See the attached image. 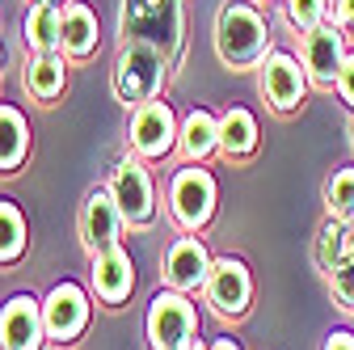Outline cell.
I'll return each instance as SVG.
<instances>
[{"label": "cell", "instance_id": "ac0fdd59", "mask_svg": "<svg viewBox=\"0 0 354 350\" xmlns=\"http://www.w3.org/2000/svg\"><path fill=\"white\" fill-rule=\"evenodd\" d=\"M30 148V122L17 106H0V173H13Z\"/></svg>", "mask_w": 354, "mask_h": 350}, {"label": "cell", "instance_id": "4316f807", "mask_svg": "<svg viewBox=\"0 0 354 350\" xmlns=\"http://www.w3.org/2000/svg\"><path fill=\"white\" fill-rule=\"evenodd\" d=\"M337 93H342V102L354 110V51L346 55V64H342V72H337Z\"/></svg>", "mask_w": 354, "mask_h": 350}, {"label": "cell", "instance_id": "4dcf8cb0", "mask_svg": "<svg viewBox=\"0 0 354 350\" xmlns=\"http://www.w3.org/2000/svg\"><path fill=\"white\" fill-rule=\"evenodd\" d=\"M55 5H64V0H55Z\"/></svg>", "mask_w": 354, "mask_h": 350}, {"label": "cell", "instance_id": "5bb4252c", "mask_svg": "<svg viewBox=\"0 0 354 350\" xmlns=\"http://www.w3.org/2000/svg\"><path fill=\"white\" fill-rule=\"evenodd\" d=\"M122 224L127 220H122V211H118V203H114L110 190H93V194L84 199V207H80V237H84L88 253H102V249L118 245Z\"/></svg>", "mask_w": 354, "mask_h": 350}, {"label": "cell", "instance_id": "52a82bcc", "mask_svg": "<svg viewBox=\"0 0 354 350\" xmlns=\"http://www.w3.org/2000/svg\"><path fill=\"white\" fill-rule=\"evenodd\" d=\"M304 89H308V72L299 68L295 55H287V51H270V55L261 59V98L270 102L279 114L299 110Z\"/></svg>", "mask_w": 354, "mask_h": 350}, {"label": "cell", "instance_id": "484cf974", "mask_svg": "<svg viewBox=\"0 0 354 350\" xmlns=\"http://www.w3.org/2000/svg\"><path fill=\"white\" fill-rule=\"evenodd\" d=\"M333 295H337L342 308H350V313H354V257H346L342 266L333 270Z\"/></svg>", "mask_w": 354, "mask_h": 350}, {"label": "cell", "instance_id": "9c48e42d", "mask_svg": "<svg viewBox=\"0 0 354 350\" xmlns=\"http://www.w3.org/2000/svg\"><path fill=\"white\" fill-rule=\"evenodd\" d=\"M42 321H47L51 342H76L88 325V295L76 283L51 287V295L42 300Z\"/></svg>", "mask_w": 354, "mask_h": 350}, {"label": "cell", "instance_id": "6da1fadb", "mask_svg": "<svg viewBox=\"0 0 354 350\" xmlns=\"http://www.w3.org/2000/svg\"><path fill=\"white\" fill-rule=\"evenodd\" d=\"M215 51L228 68H253L270 51V26L249 0H228L215 17Z\"/></svg>", "mask_w": 354, "mask_h": 350}, {"label": "cell", "instance_id": "5b68a950", "mask_svg": "<svg viewBox=\"0 0 354 350\" xmlns=\"http://www.w3.org/2000/svg\"><path fill=\"white\" fill-rule=\"evenodd\" d=\"M169 207H173V220L182 224L186 232L207 228V220L215 215V178L207 169H182L169 186Z\"/></svg>", "mask_w": 354, "mask_h": 350}, {"label": "cell", "instance_id": "83f0119b", "mask_svg": "<svg viewBox=\"0 0 354 350\" xmlns=\"http://www.w3.org/2000/svg\"><path fill=\"white\" fill-rule=\"evenodd\" d=\"M329 17L337 30H350L354 26V0H329Z\"/></svg>", "mask_w": 354, "mask_h": 350}, {"label": "cell", "instance_id": "8992f818", "mask_svg": "<svg viewBox=\"0 0 354 350\" xmlns=\"http://www.w3.org/2000/svg\"><path fill=\"white\" fill-rule=\"evenodd\" d=\"M177 118H173V106L169 102H144L136 114H131V148H136L140 156H148V160H160V156H169L173 152V144H177Z\"/></svg>", "mask_w": 354, "mask_h": 350}, {"label": "cell", "instance_id": "4fadbf2b", "mask_svg": "<svg viewBox=\"0 0 354 350\" xmlns=\"http://www.w3.org/2000/svg\"><path fill=\"white\" fill-rule=\"evenodd\" d=\"M211 279V253L198 237H182L173 241L165 253V283L173 291H198Z\"/></svg>", "mask_w": 354, "mask_h": 350}, {"label": "cell", "instance_id": "ba28073f", "mask_svg": "<svg viewBox=\"0 0 354 350\" xmlns=\"http://www.w3.org/2000/svg\"><path fill=\"white\" fill-rule=\"evenodd\" d=\"M47 321H42V304L34 295H13L0 308V350H42Z\"/></svg>", "mask_w": 354, "mask_h": 350}, {"label": "cell", "instance_id": "ffe728a7", "mask_svg": "<svg viewBox=\"0 0 354 350\" xmlns=\"http://www.w3.org/2000/svg\"><path fill=\"white\" fill-rule=\"evenodd\" d=\"M64 84H68V64L59 55H34L26 64V89L38 98V102H51L64 93Z\"/></svg>", "mask_w": 354, "mask_h": 350}, {"label": "cell", "instance_id": "2e32d148", "mask_svg": "<svg viewBox=\"0 0 354 350\" xmlns=\"http://www.w3.org/2000/svg\"><path fill=\"white\" fill-rule=\"evenodd\" d=\"M59 30H64V5H55V0H38L21 21L26 47L34 55H59L64 51V34Z\"/></svg>", "mask_w": 354, "mask_h": 350}, {"label": "cell", "instance_id": "603a6c76", "mask_svg": "<svg viewBox=\"0 0 354 350\" xmlns=\"http://www.w3.org/2000/svg\"><path fill=\"white\" fill-rule=\"evenodd\" d=\"M26 249V220L13 203H0V261H17Z\"/></svg>", "mask_w": 354, "mask_h": 350}, {"label": "cell", "instance_id": "e0dca14e", "mask_svg": "<svg viewBox=\"0 0 354 350\" xmlns=\"http://www.w3.org/2000/svg\"><path fill=\"white\" fill-rule=\"evenodd\" d=\"M64 55L72 59H88L97 51V17L88 5H80V0H68L64 5Z\"/></svg>", "mask_w": 354, "mask_h": 350}, {"label": "cell", "instance_id": "d4e9b609", "mask_svg": "<svg viewBox=\"0 0 354 350\" xmlns=\"http://www.w3.org/2000/svg\"><path fill=\"white\" fill-rule=\"evenodd\" d=\"M325 13H329V0H287V21L304 34L317 30L325 21Z\"/></svg>", "mask_w": 354, "mask_h": 350}, {"label": "cell", "instance_id": "cb8c5ba5", "mask_svg": "<svg viewBox=\"0 0 354 350\" xmlns=\"http://www.w3.org/2000/svg\"><path fill=\"white\" fill-rule=\"evenodd\" d=\"M317 253H321V266H325L329 275L342 266V257H346V224L333 220V215H329V224L321 228V245H317Z\"/></svg>", "mask_w": 354, "mask_h": 350}, {"label": "cell", "instance_id": "7402d4cb", "mask_svg": "<svg viewBox=\"0 0 354 350\" xmlns=\"http://www.w3.org/2000/svg\"><path fill=\"white\" fill-rule=\"evenodd\" d=\"M325 203H329V215L342 224H354V169H337L329 186H325Z\"/></svg>", "mask_w": 354, "mask_h": 350}, {"label": "cell", "instance_id": "3957f363", "mask_svg": "<svg viewBox=\"0 0 354 350\" xmlns=\"http://www.w3.org/2000/svg\"><path fill=\"white\" fill-rule=\"evenodd\" d=\"M165 72H169V59L148 47V42H127L118 64H114V93L122 106H144V102H156L160 98V84H165Z\"/></svg>", "mask_w": 354, "mask_h": 350}, {"label": "cell", "instance_id": "f546056e", "mask_svg": "<svg viewBox=\"0 0 354 350\" xmlns=\"http://www.w3.org/2000/svg\"><path fill=\"white\" fill-rule=\"evenodd\" d=\"M207 350H241L232 338H215V342H207Z\"/></svg>", "mask_w": 354, "mask_h": 350}, {"label": "cell", "instance_id": "f1b7e54d", "mask_svg": "<svg viewBox=\"0 0 354 350\" xmlns=\"http://www.w3.org/2000/svg\"><path fill=\"white\" fill-rule=\"evenodd\" d=\"M325 350H354V333L350 329H333L325 338Z\"/></svg>", "mask_w": 354, "mask_h": 350}, {"label": "cell", "instance_id": "277c9868", "mask_svg": "<svg viewBox=\"0 0 354 350\" xmlns=\"http://www.w3.org/2000/svg\"><path fill=\"white\" fill-rule=\"evenodd\" d=\"M198 333V313L182 291H160L148 308V342L152 350H190Z\"/></svg>", "mask_w": 354, "mask_h": 350}, {"label": "cell", "instance_id": "44dd1931", "mask_svg": "<svg viewBox=\"0 0 354 350\" xmlns=\"http://www.w3.org/2000/svg\"><path fill=\"white\" fill-rule=\"evenodd\" d=\"M257 148V122L249 110L232 106L224 118H219V152H228V156H249Z\"/></svg>", "mask_w": 354, "mask_h": 350}, {"label": "cell", "instance_id": "d6986e66", "mask_svg": "<svg viewBox=\"0 0 354 350\" xmlns=\"http://www.w3.org/2000/svg\"><path fill=\"white\" fill-rule=\"evenodd\" d=\"M177 144H182V152L190 160H203L207 152L219 148V118L211 110H190L186 122H182V136H177Z\"/></svg>", "mask_w": 354, "mask_h": 350}, {"label": "cell", "instance_id": "9a60e30c", "mask_svg": "<svg viewBox=\"0 0 354 350\" xmlns=\"http://www.w3.org/2000/svg\"><path fill=\"white\" fill-rule=\"evenodd\" d=\"M136 287V266H131V257L122 245H110L102 253H93V291L97 300L106 304H122Z\"/></svg>", "mask_w": 354, "mask_h": 350}, {"label": "cell", "instance_id": "7a4b0ae2", "mask_svg": "<svg viewBox=\"0 0 354 350\" xmlns=\"http://www.w3.org/2000/svg\"><path fill=\"white\" fill-rule=\"evenodd\" d=\"M182 0H127L122 5V38L127 42H148L169 64L182 51Z\"/></svg>", "mask_w": 354, "mask_h": 350}, {"label": "cell", "instance_id": "8fae6325", "mask_svg": "<svg viewBox=\"0 0 354 350\" xmlns=\"http://www.w3.org/2000/svg\"><path fill=\"white\" fill-rule=\"evenodd\" d=\"M118 211H122V220L127 224H152V215H156V203H152V178H148V169L140 160H122L114 169V186H110Z\"/></svg>", "mask_w": 354, "mask_h": 350}, {"label": "cell", "instance_id": "30bf717a", "mask_svg": "<svg viewBox=\"0 0 354 350\" xmlns=\"http://www.w3.org/2000/svg\"><path fill=\"white\" fill-rule=\"evenodd\" d=\"M346 30L337 26H317L304 34V72L313 76L321 89H329V84H337V72L346 64Z\"/></svg>", "mask_w": 354, "mask_h": 350}, {"label": "cell", "instance_id": "7c38bea8", "mask_svg": "<svg viewBox=\"0 0 354 350\" xmlns=\"http://www.w3.org/2000/svg\"><path fill=\"white\" fill-rule=\"evenodd\" d=\"M249 295H253V279L245 270L241 257H219L211 261V279H207V300L215 304L224 317H241L249 308Z\"/></svg>", "mask_w": 354, "mask_h": 350}]
</instances>
